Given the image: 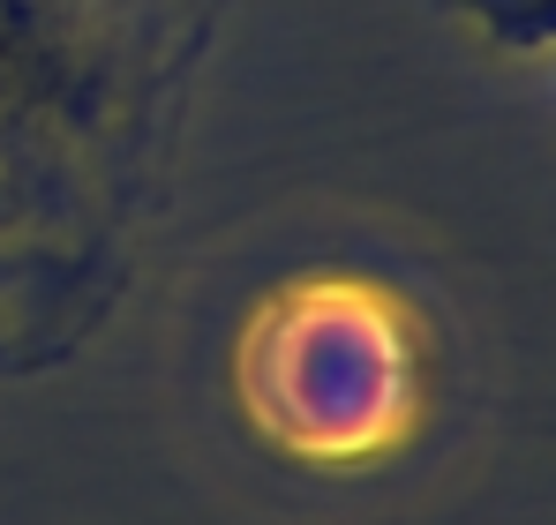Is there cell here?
<instances>
[{
    "mask_svg": "<svg viewBox=\"0 0 556 525\" xmlns=\"http://www.w3.org/2000/svg\"><path fill=\"white\" fill-rule=\"evenodd\" d=\"M241 398L293 458H383L421 421V323L369 278H301L241 338Z\"/></svg>",
    "mask_w": 556,
    "mask_h": 525,
    "instance_id": "1",
    "label": "cell"
}]
</instances>
